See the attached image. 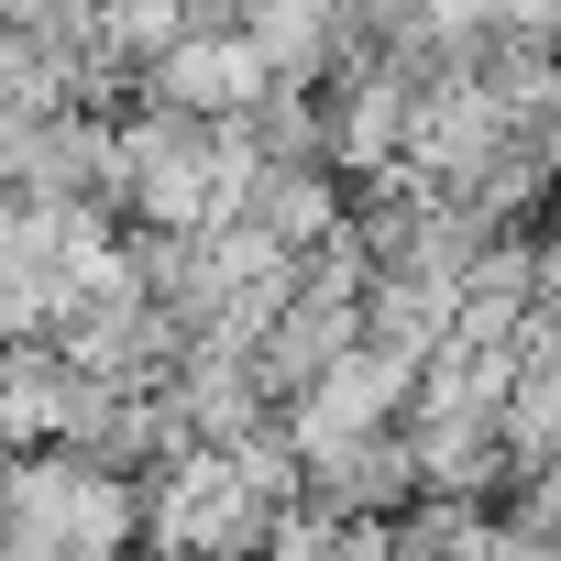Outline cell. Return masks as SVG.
Masks as SVG:
<instances>
[{
	"label": "cell",
	"mask_w": 561,
	"mask_h": 561,
	"mask_svg": "<svg viewBox=\"0 0 561 561\" xmlns=\"http://www.w3.org/2000/svg\"><path fill=\"white\" fill-rule=\"evenodd\" d=\"M122 517H133L122 484L56 462V473H23L12 495H0V550H12V561H100L122 539Z\"/></svg>",
	"instance_id": "obj_1"
}]
</instances>
